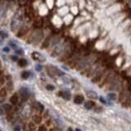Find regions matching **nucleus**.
I'll list each match as a JSON object with an SVG mask.
<instances>
[{
	"label": "nucleus",
	"instance_id": "18",
	"mask_svg": "<svg viewBox=\"0 0 131 131\" xmlns=\"http://www.w3.org/2000/svg\"><path fill=\"white\" fill-rule=\"evenodd\" d=\"M95 107V102L94 101H87L84 102V107L88 110H91Z\"/></svg>",
	"mask_w": 131,
	"mask_h": 131
},
{
	"label": "nucleus",
	"instance_id": "3",
	"mask_svg": "<svg viewBox=\"0 0 131 131\" xmlns=\"http://www.w3.org/2000/svg\"><path fill=\"white\" fill-rule=\"evenodd\" d=\"M106 73H107V70L102 69V68L99 67V69L97 70V72L94 75L93 78L91 79V81H92L93 83L100 82V81L102 79V78H103V76L106 75Z\"/></svg>",
	"mask_w": 131,
	"mask_h": 131
},
{
	"label": "nucleus",
	"instance_id": "40",
	"mask_svg": "<svg viewBox=\"0 0 131 131\" xmlns=\"http://www.w3.org/2000/svg\"><path fill=\"white\" fill-rule=\"evenodd\" d=\"M3 51H4V52H9V48H8V47H5L4 49H3Z\"/></svg>",
	"mask_w": 131,
	"mask_h": 131
},
{
	"label": "nucleus",
	"instance_id": "12",
	"mask_svg": "<svg viewBox=\"0 0 131 131\" xmlns=\"http://www.w3.org/2000/svg\"><path fill=\"white\" fill-rule=\"evenodd\" d=\"M61 40V37L59 35H55L54 34L53 36H52V39H51V42H50V46L49 47H55L56 45H57V44H58L59 42H60Z\"/></svg>",
	"mask_w": 131,
	"mask_h": 131
},
{
	"label": "nucleus",
	"instance_id": "34",
	"mask_svg": "<svg viewBox=\"0 0 131 131\" xmlns=\"http://www.w3.org/2000/svg\"><path fill=\"white\" fill-rule=\"evenodd\" d=\"M0 35H1L3 38H7V34H6V33L3 32V31H0Z\"/></svg>",
	"mask_w": 131,
	"mask_h": 131
},
{
	"label": "nucleus",
	"instance_id": "35",
	"mask_svg": "<svg viewBox=\"0 0 131 131\" xmlns=\"http://www.w3.org/2000/svg\"><path fill=\"white\" fill-rule=\"evenodd\" d=\"M16 53L20 54V55H23V54H24V52H23L22 49H18V50L16 51Z\"/></svg>",
	"mask_w": 131,
	"mask_h": 131
},
{
	"label": "nucleus",
	"instance_id": "44",
	"mask_svg": "<svg viewBox=\"0 0 131 131\" xmlns=\"http://www.w3.org/2000/svg\"><path fill=\"white\" fill-rule=\"evenodd\" d=\"M75 131H81V130H79V129H78V128H77V129H76V130H75Z\"/></svg>",
	"mask_w": 131,
	"mask_h": 131
},
{
	"label": "nucleus",
	"instance_id": "24",
	"mask_svg": "<svg viewBox=\"0 0 131 131\" xmlns=\"http://www.w3.org/2000/svg\"><path fill=\"white\" fill-rule=\"evenodd\" d=\"M123 106L125 107H129L130 106V95L127 96V97H125V99L123 101Z\"/></svg>",
	"mask_w": 131,
	"mask_h": 131
},
{
	"label": "nucleus",
	"instance_id": "45",
	"mask_svg": "<svg viewBox=\"0 0 131 131\" xmlns=\"http://www.w3.org/2000/svg\"><path fill=\"white\" fill-rule=\"evenodd\" d=\"M2 68V63H1V62H0V69Z\"/></svg>",
	"mask_w": 131,
	"mask_h": 131
},
{
	"label": "nucleus",
	"instance_id": "36",
	"mask_svg": "<svg viewBox=\"0 0 131 131\" xmlns=\"http://www.w3.org/2000/svg\"><path fill=\"white\" fill-rule=\"evenodd\" d=\"M42 67H43V66H40V65L36 66V71H40L41 70H42Z\"/></svg>",
	"mask_w": 131,
	"mask_h": 131
},
{
	"label": "nucleus",
	"instance_id": "29",
	"mask_svg": "<svg viewBox=\"0 0 131 131\" xmlns=\"http://www.w3.org/2000/svg\"><path fill=\"white\" fill-rule=\"evenodd\" d=\"M46 89L49 91H53L55 89V87L52 84H48V85H46Z\"/></svg>",
	"mask_w": 131,
	"mask_h": 131
},
{
	"label": "nucleus",
	"instance_id": "39",
	"mask_svg": "<svg viewBox=\"0 0 131 131\" xmlns=\"http://www.w3.org/2000/svg\"><path fill=\"white\" fill-rule=\"evenodd\" d=\"M3 114H4V110L3 109V107H0V116H2Z\"/></svg>",
	"mask_w": 131,
	"mask_h": 131
},
{
	"label": "nucleus",
	"instance_id": "10",
	"mask_svg": "<svg viewBox=\"0 0 131 131\" xmlns=\"http://www.w3.org/2000/svg\"><path fill=\"white\" fill-rule=\"evenodd\" d=\"M33 108L35 111L37 113H42L44 111V107L40 102H35V103L33 105Z\"/></svg>",
	"mask_w": 131,
	"mask_h": 131
},
{
	"label": "nucleus",
	"instance_id": "6",
	"mask_svg": "<svg viewBox=\"0 0 131 131\" xmlns=\"http://www.w3.org/2000/svg\"><path fill=\"white\" fill-rule=\"evenodd\" d=\"M64 48H65V45L62 44L57 45V47L54 48V49L52 50L51 56H52V57H54L61 56L62 55V52H63V50H64Z\"/></svg>",
	"mask_w": 131,
	"mask_h": 131
},
{
	"label": "nucleus",
	"instance_id": "41",
	"mask_svg": "<svg viewBox=\"0 0 131 131\" xmlns=\"http://www.w3.org/2000/svg\"><path fill=\"white\" fill-rule=\"evenodd\" d=\"M10 45H11L12 48H14V49H16V44H13V43H11V42L10 43Z\"/></svg>",
	"mask_w": 131,
	"mask_h": 131
},
{
	"label": "nucleus",
	"instance_id": "2",
	"mask_svg": "<svg viewBox=\"0 0 131 131\" xmlns=\"http://www.w3.org/2000/svg\"><path fill=\"white\" fill-rule=\"evenodd\" d=\"M47 73L50 77H55L57 76H63L64 75V72L62 71L61 70L57 69L56 66H49L47 67Z\"/></svg>",
	"mask_w": 131,
	"mask_h": 131
},
{
	"label": "nucleus",
	"instance_id": "19",
	"mask_svg": "<svg viewBox=\"0 0 131 131\" xmlns=\"http://www.w3.org/2000/svg\"><path fill=\"white\" fill-rule=\"evenodd\" d=\"M125 97H126V90H125V88H123L120 91V95H119V100H120V102H123L125 99Z\"/></svg>",
	"mask_w": 131,
	"mask_h": 131
},
{
	"label": "nucleus",
	"instance_id": "5",
	"mask_svg": "<svg viewBox=\"0 0 131 131\" xmlns=\"http://www.w3.org/2000/svg\"><path fill=\"white\" fill-rule=\"evenodd\" d=\"M109 84H110V85H109V89L110 90H117L121 86V82L116 76Z\"/></svg>",
	"mask_w": 131,
	"mask_h": 131
},
{
	"label": "nucleus",
	"instance_id": "30",
	"mask_svg": "<svg viewBox=\"0 0 131 131\" xmlns=\"http://www.w3.org/2000/svg\"><path fill=\"white\" fill-rule=\"evenodd\" d=\"M38 131H48L47 130V127L46 125H40V126L38 128Z\"/></svg>",
	"mask_w": 131,
	"mask_h": 131
},
{
	"label": "nucleus",
	"instance_id": "38",
	"mask_svg": "<svg viewBox=\"0 0 131 131\" xmlns=\"http://www.w3.org/2000/svg\"><path fill=\"white\" fill-rule=\"evenodd\" d=\"M99 99H100V102H102V103H104V104H106L107 103V102H106V100H104V98L102 97H99Z\"/></svg>",
	"mask_w": 131,
	"mask_h": 131
},
{
	"label": "nucleus",
	"instance_id": "17",
	"mask_svg": "<svg viewBox=\"0 0 131 131\" xmlns=\"http://www.w3.org/2000/svg\"><path fill=\"white\" fill-rule=\"evenodd\" d=\"M84 97H83L82 95H80V94H79V95H76L74 97V102L75 104H81L84 102Z\"/></svg>",
	"mask_w": 131,
	"mask_h": 131
},
{
	"label": "nucleus",
	"instance_id": "14",
	"mask_svg": "<svg viewBox=\"0 0 131 131\" xmlns=\"http://www.w3.org/2000/svg\"><path fill=\"white\" fill-rule=\"evenodd\" d=\"M32 121L34 122V124L35 125H39L42 122V116H39V114H34L32 116Z\"/></svg>",
	"mask_w": 131,
	"mask_h": 131
},
{
	"label": "nucleus",
	"instance_id": "16",
	"mask_svg": "<svg viewBox=\"0 0 131 131\" xmlns=\"http://www.w3.org/2000/svg\"><path fill=\"white\" fill-rule=\"evenodd\" d=\"M86 95H87L88 97H89L91 99H97L98 97H97V94L94 91H92V90L86 91Z\"/></svg>",
	"mask_w": 131,
	"mask_h": 131
},
{
	"label": "nucleus",
	"instance_id": "7",
	"mask_svg": "<svg viewBox=\"0 0 131 131\" xmlns=\"http://www.w3.org/2000/svg\"><path fill=\"white\" fill-rule=\"evenodd\" d=\"M105 75L106 76H105V78H104L103 81H102V83L100 84L101 87H102V86H104L105 84H108V83H110L111 81H112V79H113L116 76V75H114V73H112V72H108L107 74H106Z\"/></svg>",
	"mask_w": 131,
	"mask_h": 131
},
{
	"label": "nucleus",
	"instance_id": "21",
	"mask_svg": "<svg viewBox=\"0 0 131 131\" xmlns=\"http://www.w3.org/2000/svg\"><path fill=\"white\" fill-rule=\"evenodd\" d=\"M17 62H18V66H21V67H26V66L28 65V62L26 59L21 58V59H20V60H18Z\"/></svg>",
	"mask_w": 131,
	"mask_h": 131
},
{
	"label": "nucleus",
	"instance_id": "8",
	"mask_svg": "<svg viewBox=\"0 0 131 131\" xmlns=\"http://www.w3.org/2000/svg\"><path fill=\"white\" fill-rule=\"evenodd\" d=\"M53 35H54V34H50V35H49L45 39H44V41H43L42 44H41V49H45L49 48V46H50L51 39H52V36H53Z\"/></svg>",
	"mask_w": 131,
	"mask_h": 131
},
{
	"label": "nucleus",
	"instance_id": "26",
	"mask_svg": "<svg viewBox=\"0 0 131 131\" xmlns=\"http://www.w3.org/2000/svg\"><path fill=\"white\" fill-rule=\"evenodd\" d=\"M107 97H108V98L110 99V100H116L117 98V95L116 94H114V93H111V94H108V95H107Z\"/></svg>",
	"mask_w": 131,
	"mask_h": 131
},
{
	"label": "nucleus",
	"instance_id": "28",
	"mask_svg": "<svg viewBox=\"0 0 131 131\" xmlns=\"http://www.w3.org/2000/svg\"><path fill=\"white\" fill-rule=\"evenodd\" d=\"M102 111H103V108H102V107H100V106L96 107L95 108H94V112H95L96 113H101Z\"/></svg>",
	"mask_w": 131,
	"mask_h": 131
},
{
	"label": "nucleus",
	"instance_id": "13",
	"mask_svg": "<svg viewBox=\"0 0 131 131\" xmlns=\"http://www.w3.org/2000/svg\"><path fill=\"white\" fill-rule=\"evenodd\" d=\"M29 31V28L27 27V26H23V27L20 28L19 31H18L17 33V37H22V36L26 35V34H27V32Z\"/></svg>",
	"mask_w": 131,
	"mask_h": 131
},
{
	"label": "nucleus",
	"instance_id": "31",
	"mask_svg": "<svg viewBox=\"0 0 131 131\" xmlns=\"http://www.w3.org/2000/svg\"><path fill=\"white\" fill-rule=\"evenodd\" d=\"M21 128L19 125H16L14 126V131H21Z\"/></svg>",
	"mask_w": 131,
	"mask_h": 131
},
{
	"label": "nucleus",
	"instance_id": "20",
	"mask_svg": "<svg viewBox=\"0 0 131 131\" xmlns=\"http://www.w3.org/2000/svg\"><path fill=\"white\" fill-rule=\"evenodd\" d=\"M6 89L7 90V92H11L13 89V83L11 81V79H10L9 80H7V87Z\"/></svg>",
	"mask_w": 131,
	"mask_h": 131
},
{
	"label": "nucleus",
	"instance_id": "32",
	"mask_svg": "<svg viewBox=\"0 0 131 131\" xmlns=\"http://www.w3.org/2000/svg\"><path fill=\"white\" fill-rule=\"evenodd\" d=\"M52 120H50V119L46 120V125H47V126H50V125H52Z\"/></svg>",
	"mask_w": 131,
	"mask_h": 131
},
{
	"label": "nucleus",
	"instance_id": "33",
	"mask_svg": "<svg viewBox=\"0 0 131 131\" xmlns=\"http://www.w3.org/2000/svg\"><path fill=\"white\" fill-rule=\"evenodd\" d=\"M4 83H5V79L3 77H1L0 78V87H2L4 84Z\"/></svg>",
	"mask_w": 131,
	"mask_h": 131
},
{
	"label": "nucleus",
	"instance_id": "46",
	"mask_svg": "<svg viewBox=\"0 0 131 131\" xmlns=\"http://www.w3.org/2000/svg\"><path fill=\"white\" fill-rule=\"evenodd\" d=\"M0 131H3V130H0Z\"/></svg>",
	"mask_w": 131,
	"mask_h": 131
},
{
	"label": "nucleus",
	"instance_id": "1",
	"mask_svg": "<svg viewBox=\"0 0 131 131\" xmlns=\"http://www.w3.org/2000/svg\"><path fill=\"white\" fill-rule=\"evenodd\" d=\"M44 37V34H43L42 30H34L32 34L30 35L29 39H28V43L29 44H33L34 45L39 44V43L43 39Z\"/></svg>",
	"mask_w": 131,
	"mask_h": 131
},
{
	"label": "nucleus",
	"instance_id": "27",
	"mask_svg": "<svg viewBox=\"0 0 131 131\" xmlns=\"http://www.w3.org/2000/svg\"><path fill=\"white\" fill-rule=\"evenodd\" d=\"M6 119L7 121H11V120L13 119V114L11 113V112H8V113H7Z\"/></svg>",
	"mask_w": 131,
	"mask_h": 131
},
{
	"label": "nucleus",
	"instance_id": "11",
	"mask_svg": "<svg viewBox=\"0 0 131 131\" xmlns=\"http://www.w3.org/2000/svg\"><path fill=\"white\" fill-rule=\"evenodd\" d=\"M57 95L62 97L63 99L65 100H71V95L70 94V92L68 91H60V92L57 93Z\"/></svg>",
	"mask_w": 131,
	"mask_h": 131
},
{
	"label": "nucleus",
	"instance_id": "37",
	"mask_svg": "<svg viewBox=\"0 0 131 131\" xmlns=\"http://www.w3.org/2000/svg\"><path fill=\"white\" fill-rule=\"evenodd\" d=\"M11 60H13L14 62H16V61H18V58H17V57L16 56H11Z\"/></svg>",
	"mask_w": 131,
	"mask_h": 131
},
{
	"label": "nucleus",
	"instance_id": "43",
	"mask_svg": "<svg viewBox=\"0 0 131 131\" xmlns=\"http://www.w3.org/2000/svg\"><path fill=\"white\" fill-rule=\"evenodd\" d=\"M66 131H73V129L71 128V127H68L67 130H66Z\"/></svg>",
	"mask_w": 131,
	"mask_h": 131
},
{
	"label": "nucleus",
	"instance_id": "22",
	"mask_svg": "<svg viewBox=\"0 0 131 131\" xmlns=\"http://www.w3.org/2000/svg\"><path fill=\"white\" fill-rule=\"evenodd\" d=\"M7 96V90L6 88H1L0 89V98H5Z\"/></svg>",
	"mask_w": 131,
	"mask_h": 131
},
{
	"label": "nucleus",
	"instance_id": "9",
	"mask_svg": "<svg viewBox=\"0 0 131 131\" xmlns=\"http://www.w3.org/2000/svg\"><path fill=\"white\" fill-rule=\"evenodd\" d=\"M31 57H32V58L34 59V60L38 61V62H44V61H45V58H44V56L41 55L40 53H39V52H33Z\"/></svg>",
	"mask_w": 131,
	"mask_h": 131
},
{
	"label": "nucleus",
	"instance_id": "23",
	"mask_svg": "<svg viewBox=\"0 0 131 131\" xmlns=\"http://www.w3.org/2000/svg\"><path fill=\"white\" fill-rule=\"evenodd\" d=\"M3 109L4 110V112H6L7 113H8V112H11V111H12V107H11L10 104H4L3 105Z\"/></svg>",
	"mask_w": 131,
	"mask_h": 131
},
{
	"label": "nucleus",
	"instance_id": "42",
	"mask_svg": "<svg viewBox=\"0 0 131 131\" xmlns=\"http://www.w3.org/2000/svg\"><path fill=\"white\" fill-rule=\"evenodd\" d=\"M49 131H59V130L57 128H52V129H51Z\"/></svg>",
	"mask_w": 131,
	"mask_h": 131
},
{
	"label": "nucleus",
	"instance_id": "15",
	"mask_svg": "<svg viewBox=\"0 0 131 131\" xmlns=\"http://www.w3.org/2000/svg\"><path fill=\"white\" fill-rule=\"evenodd\" d=\"M20 100V97H19V95H18V94H13V95L11 97V98H10V102H11V104H13V105H16V104L18 103V102H19Z\"/></svg>",
	"mask_w": 131,
	"mask_h": 131
},
{
	"label": "nucleus",
	"instance_id": "4",
	"mask_svg": "<svg viewBox=\"0 0 131 131\" xmlns=\"http://www.w3.org/2000/svg\"><path fill=\"white\" fill-rule=\"evenodd\" d=\"M19 94H20V97H21V100L22 102L27 101L28 98L30 97V95L29 89L26 87H21L19 89Z\"/></svg>",
	"mask_w": 131,
	"mask_h": 131
},
{
	"label": "nucleus",
	"instance_id": "25",
	"mask_svg": "<svg viewBox=\"0 0 131 131\" xmlns=\"http://www.w3.org/2000/svg\"><path fill=\"white\" fill-rule=\"evenodd\" d=\"M30 71H23V72L21 73V76L23 79H27L28 78L30 77Z\"/></svg>",
	"mask_w": 131,
	"mask_h": 131
}]
</instances>
